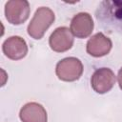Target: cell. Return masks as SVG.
<instances>
[{"label":"cell","instance_id":"obj_1","mask_svg":"<svg viewBox=\"0 0 122 122\" xmlns=\"http://www.w3.org/2000/svg\"><path fill=\"white\" fill-rule=\"evenodd\" d=\"M102 27L110 31L122 33V1H105L96 11Z\"/></svg>","mask_w":122,"mask_h":122},{"label":"cell","instance_id":"obj_3","mask_svg":"<svg viewBox=\"0 0 122 122\" xmlns=\"http://www.w3.org/2000/svg\"><path fill=\"white\" fill-rule=\"evenodd\" d=\"M56 75L62 81L72 82L80 78L83 73V65L75 57H67L60 60L55 69Z\"/></svg>","mask_w":122,"mask_h":122},{"label":"cell","instance_id":"obj_7","mask_svg":"<svg viewBox=\"0 0 122 122\" xmlns=\"http://www.w3.org/2000/svg\"><path fill=\"white\" fill-rule=\"evenodd\" d=\"M73 36L77 38H87L93 30V21L92 16L87 12H79L75 14L71 21L70 28Z\"/></svg>","mask_w":122,"mask_h":122},{"label":"cell","instance_id":"obj_8","mask_svg":"<svg viewBox=\"0 0 122 122\" xmlns=\"http://www.w3.org/2000/svg\"><path fill=\"white\" fill-rule=\"evenodd\" d=\"M4 54L11 60H19L28 53V46L26 41L20 36H10L2 45Z\"/></svg>","mask_w":122,"mask_h":122},{"label":"cell","instance_id":"obj_2","mask_svg":"<svg viewBox=\"0 0 122 122\" xmlns=\"http://www.w3.org/2000/svg\"><path fill=\"white\" fill-rule=\"evenodd\" d=\"M55 19L54 12L47 7L39 8L32 19L30 20L28 26V33L33 39H41L46 32V30L50 28V26L53 23Z\"/></svg>","mask_w":122,"mask_h":122},{"label":"cell","instance_id":"obj_10","mask_svg":"<svg viewBox=\"0 0 122 122\" xmlns=\"http://www.w3.org/2000/svg\"><path fill=\"white\" fill-rule=\"evenodd\" d=\"M22 122H47V112L44 107L36 102H30L22 107L19 112Z\"/></svg>","mask_w":122,"mask_h":122},{"label":"cell","instance_id":"obj_9","mask_svg":"<svg viewBox=\"0 0 122 122\" xmlns=\"http://www.w3.org/2000/svg\"><path fill=\"white\" fill-rule=\"evenodd\" d=\"M112 40L102 32H97L87 42V52L94 57H101L110 52L112 50Z\"/></svg>","mask_w":122,"mask_h":122},{"label":"cell","instance_id":"obj_4","mask_svg":"<svg viewBox=\"0 0 122 122\" xmlns=\"http://www.w3.org/2000/svg\"><path fill=\"white\" fill-rule=\"evenodd\" d=\"M30 11V4L25 0H10L5 5L6 19L12 25L24 23L29 18Z\"/></svg>","mask_w":122,"mask_h":122},{"label":"cell","instance_id":"obj_5","mask_svg":"<svg viewBox=\"0 0 122 122\" xmlns=\"http://www.w3.org/2000/svg\"><path fill=\"white\" fill-rule=\"evenodd\" d=\"M114 72L109 68L97 69L92 75L91 85L94 92L103 94L110 92L115 83Z\"/></svg>","mask_w":122,"mask_h":122},{"label":"cell","instance_id":"obj_6","mask_svg":"<svg viewBox=\"0 0 122 122\" xmlns=\"http://www.w3.org/2000/svg\"><path fill=\"white\" fill-rule=\"evenodd\" d=\"M51 49L56 52H64L73 45V34L67 27H59L51 34L49 39Z\"/></svg>","mask_w":122,"mask_h":122},{"label":"cell","instance_id":"obj_11","mask_svg":"<svg viewBox=\"0 0 122 122\" xmlns=\"http://www.w3.org/2000/svg\"><path fill=\"white\" fill-rule=\"evenodd\" d=\"M117 80H118V85H119V88L122 90V68H121V69L119 70V71H118Z\"/></svg>","mask_w":122,"mask_h":122}]
</instances>
